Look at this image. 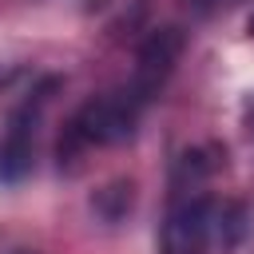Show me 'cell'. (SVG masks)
Wrapping results in <instances>:
<instances>
[{
	"mask_svg": "<svg viewBox=\"0 0 254 254\" xmlns=\"http://www.w3.org/2000/svg\"><path fill=\"white\" fill-rule=\"evenodd\" d=\"M179 48H183V36H179L175 28H163V32H155V36L143 44L139 67H135V79H131V91H135L143 103H147L151 95H159L163 79L171 75L175 60H179Z\"/></svg>",
	"mask_w": 254,
	"mask_h": 254,
	"instance_id": "4",
	"label": "cell"
},
{
	"mask_svg": "<svg viewBox=\"0 0 254 254\" xmlns=\"http://www.w3.org/2000/svg\"><path fill=\"white\" fill-rule=\"evenodd\" d=\"M139 111H143V99L123 87V91H111V95H95L87 99L71 127H67V143H79V147H91V143H123L135 135V123H139Z\"/></svg>",
	"mask_w": 254,
	"mask_h": 254,
	"instance_id": "1",
	"label": "cell"
},
{
	"mask_svg": "<svg viewBox=\"0 0 254 254\" xmlns=\"http://www.w3.org/2000/svg\"><path fill=\"white\" fill-rule=\"evenodd\" d=\"M222 218H226V206L202 194H183L163 222V254H206L222 238V226H226Z\"/></svg>",
	"mask_w": 254,
	"mask_h": 254,
	"instance_id": "2",
	"label": "cell"
},
{
	"mask_svg": "<svg viewBox=\"0 0 254 254\" xmlns=\"http://www.w3.org/2000/svg\"><path fill=\"white\" fill-rule=\"evenodd\" d=\"M44 99L48 95H36V103L28 99L8 119V131L0 139V183H20L32 171V135H36V119H40Z\"/></svg>",
	"mask_w": 254,
	"mask_h": 254,
	"instance_id": "3",
	"label": "cell"
}]
</instances>
